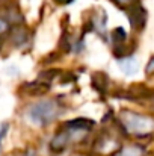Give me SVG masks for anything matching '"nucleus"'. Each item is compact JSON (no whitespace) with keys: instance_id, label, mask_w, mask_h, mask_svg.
Here are the masks:
<instances>
[{"instance_id":"1","label":"nucleus","mask_w":154,"mask_h":156,"mask_svg":"<svg viewBox=\"0 0 154 156\" xmlns=\"http://www.w3.org/2000/svg\"><path fill=\"white\" fill-rule=\"evenodd\" d=\"M60 114H62V108L56 100L36 102L26 109V118L29 120V123L38 127L49 126Z\"/></svg>"},{"instance_id":"13","label":"nucleus","mask_w":154,"mask_h":156,"mask_svg":"<svg viewBox=\"0 0 154 156\" xmlns=\"http://www.w3.org/2000/svg\"><path fill=\"white\" fill-rule=\"evenodd\" d=\"M24 156H36V153H33V152H27Z\"/></svg>"},{"instance_id":"7","label":"nucleus","mask_w":154,"mask_h":156,"mask_svg":"<svg viewBox=\"0 0 154 156\" xmlns=\"http://www.w3.org/2000/svg\"><path fill=\"white\" fill-rule=\"evenodd\" d=\"M142 152L139 147H127V149H122L121 152H118L115 156H141Z\"/></svg>"},{"instance_id":"11","label":"nucleus","mask_w":154,"mask_h":156,"mask_svg":"<svg viewBox=\"0 0 154 156\" xmlns=\"http://www.w3.org/2000/svg\"><path fill=\"white\" fill-rule=\"evenodd\" d=\"M56 3H59V5H70L71 2H74V0H54Z\"/></svg>"},{"instance_id":"12","label":"nucleus","mask_w":154,"mask_h":156,"mask_svg":"<svg viewBox=\"0 0 154 156\" xmlns=\"http://www.w3.org/2000/svg\"><path fill=\"white\" fill-rule=\"evenodd\" d=\"M113 2H116V5H122L124 6V5H128L130 0H113Z\"/></svg>"},{"instance_id":"2","label":"nucleus","mask_w":154,"mask_h":156,"mask_svg":"<svg viewBox=\"0 0 154 156\" xmlns=\"http://www.w3.org/2000/svg\"><path fill=\"white\" fill-rule=\"evenodd\" d=\"M118 120L121 123V127L127 133L135 136H147L154 130V120L148 115L124 111Z\"/></svg>"},{"instance_id":"10","label":"nucleus","mask_w":154,"mask_h":156,"mask_svg":"<svg viewBox=\"0 0 154 156\" xmlns=\"http://www.w3.org/2000/svg\"><path fill=\"white\" fill-rule=\"evenodd\" d=\"M6 132H8V124H3V126L0 127V150H2V141H3Z\"/></svg>"},{"instance_id":"6","label":"nucleus","mask_w":154,"mask_h":156,"mask_svg":"<svg viewBox=\"0 0 154 156\" xmlns=\"http://www.w3.org/2000/svg\"><path fill=\"white\" fill-rule=\"evenodd\" d=\"M106 26H107V14L104 11H100V14H94L92 15V27H94V30L98 35L104 37Z\"/></svg>"},{"instance_id":"3","label":"nucleus","mask_w":154,"mask_h":156,"mask_svg":"<svg viewBox=\"0 0 154 156\" xmlns=\"http://www.w3.org/2000/svg\"><path fill=\"white\" fill-rule=\"evenodd\" d=\"M118 147H119V144H118L112 136H109V135H101V136L97 140L95 146H94V149L98 150L100 153H112V152H116Z\"/></svg>"},{"instance_id":"14","label":"nucleus","mask_w":154,"mask_h":156,"mask_svg":"<svg viewBox=\"0 0 154 156\" xmlns=\"http://www.w3.org/2000/svg\"><path fill=\"white\" fill-rule=\"evenodd\" d=\"M74 156H85V155H80V153H79V155H74Z\"/></svg>"},{"instance_id":"8","label":"nucleus","mask_w":154,"mask_h":156,"mask_svg":"<svg viewBox=\"0 0 154 156\" xmlns=\"http://www.w3.org/2000/svg\"><path fill=\"white\" fill-rule=\"evenodd\" d=\"M8 29H9V24L0 17V35L5 34V32H8Z\"/></svg>"},{"instance_id":"5","label":"nucleus","mask_w":154,"mask_h":156,"mask_svg":"<svg viewBox=\"0 0 154 156\" xmlns=\"http://www.w3.org/2000/svg\"><path fill=\"white\" fill-rule=\"evenodd\" d=\"M128 21H130L132 27H135V29H141L144 26V23H145V12H144V9L139 5L130 8V11H128Z\"/></svg>"},{"instance_id":"9","label":"nucleus","mask_w":154,"mask_h":156,"mask_svg":"<svg viewBox=\"0 0 154 156\" xmlns=\"http://www.w3.org/2000/svg\"><path fill=\"white\" fill-rule=\"evenodd\" d=\"M145 71H147V74H153L154 73V56L150 59V62L147 64V68H145Z\"/></svg>"},{"instance_id":"4","label":"nucleus","mask_w":154,"mask_h":156,"mask_svg":"<svg viewBox=\"0 0 154 156\" xmlns=\"http://www.w3.org/2000/svg\"><path fill=\"white\" fill-rule=\"evenodd\" d=\"M118 67L121 68V71L127 76H132V74H136L139 71V64L138 61L133 58V56H124V58H119L118 59Z\"/></svg>"}]
</instances>
